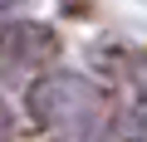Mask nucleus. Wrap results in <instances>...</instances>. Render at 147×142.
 Instances as JSON below:
<instances>
[{
  "label": "nucleus",
  "mask_w": 147,
  "mask_h": 142,
  "mask_svg": "<svg viewBox=\"0 0 147 142\" xmlns=\"http://www.w3.org/2000/svg\"><path fill=\"white\" fill-rule=\"evenodd\" d=\"M30 108L39 122L49 127H69V122H88L98 98L84 79H74V74H49V79H34L30 88Z\"/></svg>",
  "instance_id": "nucleus-1"
},
{
  "label": "nucleus",
  "mask_w": 147,
  "mask_h": 142,
  "mask_svg": "<svg viewBox=\"0 0 147 142\" xmlns=\"http://www.w3.org/2000/svg\"><path fill=\"white\" fill-rule=\"evenodd\" d=\"M54 54V30L44 25H10L5 30V59L10 64H39Z\"/></svg>",
  "instance_id": "nucleus-2"
}]
</instances>
